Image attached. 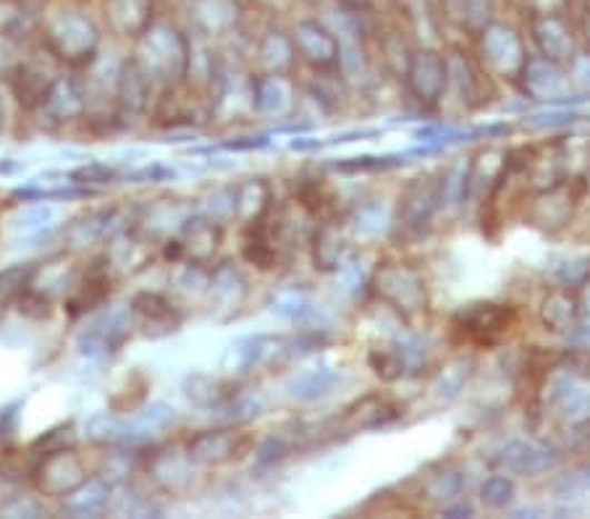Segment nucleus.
I'll return each mask as SVG.
<instances>
[{"label": "nucleus", "instance_id": "obj_47", "mask_svg": "<svg viewBox=\"0 0 590 519\" xmlns=\"http://www.w3.org/2000/svg\"><path fill=\"white\" fill-rule=\"evenodd\" d=\"M268 140H262V137H258V140H254V137H247V140H234V142H226L223 148L226 150H258V148H266Z\"/></svg>", "mask_w": 590, "mask_h": 519}, {"label": "nucleus", "instance_id": "obj_12", "mask_svg": "<svg viewBox=\"0 0 590 519\" xmlns=\"http://www.w3.org/2000/svg\"><path fill=\"white\" fill-rule=\"evenodd\" d=\"M58 77L61 74L48 69L40 58H21V61H17L6 71L13 98H17L19 106L27 108V111H40V108L46 106Z\"/></svg>", "mask_w": 590, "mask_h": 519}, {"label": "nucleus", "instance_id": "obj_32", "mask_svg": "<svg viewBox=\"0 0 590 519\" xmlns=\"http://www.w3.org/2000/svg\"><path fill=\"white\" fill-rule=\"evenodd\" d=\"M38 268L40 266H34V262H13L9 268H0V320L6 318L11 307H17L19 297L32 287Z\"/></svg>", "mask_w": 590, "mask_h": 519}, {"label": "nucleus", "instance_id": "obj_9", "mask_svg": "<svg viewBox=\"0 0 590 519\" xmlns=\"http://www.w3.org/2000/svg\"><path fill=\"white\" fill-rule=\"evenodd\" d=\"M131 318H134L137 333L144 339H166V336L179 333L184 326L187 312L181 310L179 302H173L169 295L160 291H140L129 302Z\"/></svg>", "mask_w": 590, "mask_h": 519}, {"label": "nucleus", "instance_id": "obj_11", "mask_svg": "<svg viewBox=\"0 0 590 519\" xmlns=\"http://www.w3.org/2000/svg\"><path fill=\"white\" fill-rule=\"evenodd\" d=\"M291 42H294L297 58L310 63L316 71H328L339 63L341 40L326 21L320 19H297L289 29Z\"/></svg>", "mask_w": 590, "mask_h": 519}, {"label": "nucleus", "instance_id": "obj_27", "mask_svg": "<svg viewBox=\"0 0 590 519\" xmlns=\"http://www.w3.org/2000/svg\"><path fill=\"white\" fill-rule=\"evenodd\" d=\"M156 84L150 82L148 77L137 69L134 61L127 58L121 69L119 79V92H116V106H119V113L123 116H142L150 111V106L156 102Z\"/></svg>", "mask_w": 590, "mask_h": 519}, {"label": "nucleus", "instance_id": "obj_14", "mask_svg": "<svg viewBox=\"0 0 590 519\" xmlns=\"http://www.w3.org/2000/svg\"><path fill=\"white\" fill-rule=\"evenodd\" d=\"M106 32L116 40H140L156 21V0H103Z\"/></svg>", "mask_w": 590, "mask_h": 519}, {"label": "nucleus", "instance_id": "obj_7", "mask_svg": "<svg viewBox=\"0 0 590 519\" xmlns=\"http://www.w3.org/2000/svg\"><path fill=\"white\" fill-rule=\"evenodd\" d=\"M254 449V438L239 426H221L200 430L187 441V451L197 467H223L239 462Z\"/></svg>", "mask_w": 590, "mask_h": 519}, {"label": "nucleus", "instance_id": "obj_23", "mask_svg": "<svg viewBox=\"0 0 590 519\" xmlns=\"http://www.w3.org/2000/svg\"><path fill=\"white\" fill-rule=\"evenodd\" d=\"M254 61H258L260 74H289L297 61L291 32L281 27H266L254 40Z\"/></svg>", "mask_w": 590, "mask_h": 519}, {"label": "nucleus", "instance_id": "obj_39", "mask_svg": "<svg viewBox=\"0 0 590 519\" xmlns=\"http://www.w3.org/2000/svg\"><path fill=\"white\" fill-rule=\"evenodd\" d=\"M148 389L150 383L144 380L140 372H131V376L123 378V386L119 391H113V397L108 405H111L113 412H134V409H140L144 405V399H148Z\"/></svg>", "mask_w": 590, "mask_h": 519}, {"label": "nucleus", "instance_id": "obj_4", "mask_svg": "<svg viewBox=\"0 0 590 519\" xmlns=\"http://www.w3.org/2000/svg\"><path fill=\"white\" fill-rule=\"evenodd\" d=\"M90 480V465L71 443L40 451L38 462L32 465V486L46 499H71Z\"/></svg>", "mask_w": 590, "mask_h": 519}, {"label": "nucleus", "instance_id": "obj_48", "mask_svg": "<svg viewBox=\"0 0 590 519\" xmlns=\"http://www.w3.org/2000/svg\"><path fill=\"white\" fill-rule=\"evenodd\" d=\"M17 163H13V160H6V158H0V177H6V173H13L17 171Z\"/></svg>", "mask_w": 590, "mask_h": 519}, {"label": "nucleus", "instance_id": "obj_26", "mask_svg": "<svg viewBox=\"0 0 590 519\" xmlns=\"http://www.w3.org/2000/svg\"><path fill=\"white\" fill-rule=\"evenodd\" d=\"M402 415V405L389 397H381V393H368V397L357 399L352 407L347 409L341 422L357 433V430H376L383 426H391L393 420Z\"/></svg>", "mask_w": 590, "mask_h": 519}, {"label": "nucleus", "instance_id": "obj_24", "mask_svg": "<svg viewBox=\"0 0 590 519\" xmlns=\"http://www.w3.org/2000/svg\"><path fill=\"white\" fill-rule=\"evenodd\" d=\"M221 229L223 226L213 223L208 216H189L179 231L184 260L208 268L221 247Z\"/></svg>", "mask_w": 590, "mask_h": 519}, {"label": "nucleus", "instance_id": "obj_50", "mask_svg": "<svg viewBox=\"0 0 590 519\" xmlns=\"http://www.w3.org/2000/svg\"><path fill=\"white\" fill-rule=\"evenodd\" d=\"M586 13H590V0H586Z\"/></svg>", "mask_w": 590, "mask_h": 519}, {"label": "nucleus", "instance_id": "obj_25", "mask_svg": "<svg viewBox=\"0 0 590 519\" xmlns=\"http://www.w3.org/2000/svg\"><path fill=\"white\" fill-rule=\"evenodd\" d=\"M480 40H483V58L488 63H509L520 74L528 56L522 50L520 34L512 27L501 24V21H488L480 29Z\"/></svg>", "mask_w": 590, "mask_h": 519}, {"label": "nucleus", "instance_id": "obj_18", "mask_svg": "<svg viewBox=\"0 0 590 519\" xmlns=\"http://www.w3.org/2000/svg\"><path fill=\"white\" fill-rule=\"evenodd\" d=\"M247 297H250V281H247V276L237 262H221V266L210 268V310L223 312L221 320L237 318L239 310H242L247 302Z\"/></svg>", "mask_w": 590, "mask_h": 519}, {"label": "nucleus", "instance_id": "obj_2", "mask_svg": "<svg viewBox=\"0 0 590 519\" xmlns=\"http://www.w3.org/2000/svg\"><path fill=\"white\" fill-rule=\"evenodd\" d=\"M189 48H192V34L156 19L148 32L134 40V56L129 58L152 84L169 87L187 79Z\"/></svg>", "mask_w": 590, "mask_h": 519}, {"label": "nucleus", "instance_id": "obj_42", "mask_svg": "<svg viewBox=\"0 0 590 519\" xmlns=\"http://www.w3.org/2000/svg\"><path fill=\"white\" fill-rule=\"evenodd\" d=\"M69 179L74 181V184H82V187L92 189V187L113 184V181H119L121 171L116 166H108V163H90V166L77 168V171H71Z\"/></svg>", "mask_w": 590, "mask_h": 519}, {"label": "nucleus", "instance_id": "obj_33", "mask_svg": "<svg viewBox=\"0 0 590 519\" xmlns=\"http://www.w3.org/2000/svg\"><path fill=\"white\" fill-rule=\"evenodd\" d=\"M339 376L333 370L320 368V370H304L300 376H294L287 383V397L294 401H316L326 397L333 389Z\"/></svg>", "mask_w": 590, "mask_h": 519}, {"label": "nucleus", "instance_id": "obj_28", "mask_svg": "<svg viewBox=\"0 0 590 519\" xmlns=\"http://www.w3.org/2000/svg\"><path fill=\"white\" fill-rule=\"evenodd\" d=\"M113 223L116 210H90V213L79 216L63 233V250L84 252L87 247L98 244L106 237H113Z\"/></svg>", "mask_w": 590, "mask_h": 519}, {"label": "nucleus", "instance_id": "obj_38", "mask_svg": "<svg viewBox=\"0 0 590 519\" xmlns=\"http://www.w3.org/2000/svg\"><path fill=\"white\" fill-rule=\"evenodd\" d=\"M179 422V412L166 401H156V405L144 407L134 418V426L140 428V433L152 441V436L169 433V430Z\"/></svg>", "mask_w": 590, "mask_h": 519}, {"label": "nucleus", "instance_id": "obj_15", "mask_svg": "<svg viewBox=\"0 0 590 519\" xmlns=\"http://www.w3.org/2000/svg\"><path fill=\"white\" fill-rule=\"evenodd\" d=\"M404 79L407 84H410L414 98L426 102V106H433V102L441 100L449 82L447 58L433 53V50H414V53L407 58Z\"/></svg>", "mask_w": 590, "mask_h": 519}, {"label": "nucleus", "instance_id": "obj_35", "mask_svg": "<svg viewBox=\"0 0 590 519\" xmlns=\"http://www.w3.org/2000/svg\"><path fill=\"white\" fill-rule=\"evenodd\" d=\"M491 0H441V17L462 29H483L488 24Z\"/></svg>", "mask_w": 590, "mask_h": 519}, {"label": "nucleus", "instance_id": "obj_8", "mask_svg": "<svg viewBox=\"0 0 590 519\" xmlns=\"http://www.w3.org/2000/svg\"><path fill=\"white\" fill-rule=\"evenodd\" d=\"M152 119L160 127L192 129L206 119H213V108H210V98L206 92L187 82H179L163 87V92L152 102Z\"/></svg>", "mask_w": 590, "mask_h": 519}, {"label": "nucleus", "instance_id": "obj_37", "mask_svg": "<svg viewBox=\"0 0 590 519\" xmlns=\"http://www.w3.org/2000/svg\"><path fill=\"white\" fill-rule=\"evenodd\" d=\"M549 455L551 451L538 449V446L533 443H512L509 449H504V455H501V465L514 472L533 475V472L546 470V467H551Z\"/></svg>", "mask_w": 590, "mask_h": 519}, {"label": "nucleus", "instance_id": "obj_20", "mask_svg": "<svg viewBox=\"0 0 590 519\" xmlns=\"http://www.w3.org/2000/svg\"><path fill=\"white\" fill-rule=\"evenodd\" d=\"M181 393L189 405L206 412H218L223 405L239 397V380L234 376H216V372H189L181 383Z\"/></svg>", "mask_w": 590, "mask_h": 519}, {"label": "nucleus", "instance_id": "obj_5", "mask_svg": "<svg viewBox=\"0 0 590 519\" xmlns=\"http://www.w3.org/2000/svg\"><path fill=\"white\" fill-rule=\"evenodd\" d=\"M373 291L389 310L412 320L428 310V289L422 273L410 262H383L376 270Z\"/></svg>", "mask_w": 590, "mask_h": 519}, {"label": "nucleus", "instance_id": "obj_49", "mask_svg": "<svg viewBox=\"0 0 590 519\" xmlns=\"http://www.w3.org/2000/svg\"><path fill=\"white\" fill-rule=\"evenodd\" d=\"M297 3H304V6H310V9H323V6H328V3H333V0H297Z\"/></svg>", "mask_w": 590, "mask_h": 519}, {"label": "nucleus", "instance_id": "obj_40", "mask_svg": "<svg viewBox=\"0 0 590 519\" xmlns=\"http://www.w3.org/2000/svg\"><path fill=\"white\" fill-rule=\"evenodd\" d=\"M206 216L218 226L237 221V187H218L206 197Z\"/></svg>", "mask_w": 590, "mask_h": 519}, {"label": "nucleus", "instance_id": "obj_41", "mask_svg": "<svg viewBox=\"0 0 590 519\" xmlns=\"http://www.w3.org/2000/svg\"><path fill=\"white\" fill-rule=\"evenodd\" d=\"M297 200L316 218H328V213L333 210V197L328 194V189L320 184L318 179H310L300 184V189H297Z\"/></svg>", "mask_w": 590, "mask_h": 519}, {"label": "nucleus", "instance_id": "obj_10", "mask_svg": "<svg viewBox=\"0 0 590 519\" xmlns=\"http://www.w3.org/2000/svg\"><path fill=\"white\" fill-rule=\"evenodd\" d=\"M144 475L158 491L169 493V496H179L187 493L194 482V462L189 457L187 443L184 446H158L152 455L144 457Z\"/></svg>", "mask_w": 590, "mask_h": 519}, {"label": "nucleus", "instance_id": "obj_1", "mask_svg": "<svg viewBox=\"0 0 590 519\" xmlns=\"http://www.w3.org/2000/svg\"><path fill=\"white\" fill-rule=\"evenodd\" d=\"M40 48L56 63L71 69H87L100 53L103 29L90 17L82 3H61L56 9H42Z\"/></svg>", "mask_w": 590, "mask_h": 519}, {"label": "nucleus", "instance_id": "obj_13", "mask_svg": "<svg viewBox=\"0 0 590 519\" xmlns=\"http://www.w3.org/2000/svg\"><path fill=\"white\" fill-rule=\"evenodd\" d=\"M443 197V173H426L412 179L399 197V226L420 231L431 221Z\"/></svg>", "mask_w": 590, "mask_h": 519}, {"label": "nucleus", "instance_id": "obj_19", "mask_svg": "<svg viewBox=\"0 0 590 519\" xmlns=\"http://www.w3.org/2000/svg\"><path fill=\"white\" fill-rule=\"evenodd\" d=\"M572 24L567 13H530V38L541 56L553 63H562L574 58V38Z\"/></svg>", "mask_w": 590, "mask_h": 519}, {"label": "nucleus", "instance_id": "obj_44", "mask_svg": "<svg viewBox=\"0 0 590 519\" xmlns=\"http://www.w3.org/2000/svg\"><path fill=\"white\" fill-rule=\"evenodd\" d=\"M271 310L276 312V316H281V318L297 320V318L308 316L310 302L302 295H297V291H281V295L273 299Z\"/></svg>", "mask_w": 590, "mask_h": 519}, {"label": "nucleus", "instance_id": "obj_36", "mask_svg": "<svg viewBox=\"0 0 590 519\" xmlns=\"http://www.w3.org/2000/svg\"><path fill=\"white\" fill-rule=\"evenodd\" d=\"M344 252V239L339 237L337 226L323 223L312 237V262L318 270H337Z\"/></svg>", "mask_w": 590, "mask_h": 519}, {"label": "nucleus", "instance_id": "obj_3", "mask_svg": "<svg viewBox=\"0 0 590 519\" xmlns=\"http://www.w3.org/2000/svg\"><path fill=\"white\" fill-rule=\"evenodd\" d=\"M520 326V316L512 305L499 302H478L459 310L451 318V336L464 347L476 349H497L509 333Z\"/></svg>", "mask_w": 590, "mask_h": 519}, {"label": "nucleus", "instance_id": "obj_43", "mask_svg": "<svg viewBox=\"0 0 590 519\" xmlns=\"http://www.w3.org/2000/svg\"><path fill=\"white\" fill-rule=\"evenodd\" d=\"M404 160L399 158H373V156H362V158H344L341 163H333V168L341 173H373V171H386V168H397L402 166Z\"/></svg>", "mask_w": 590, "mask_h": 519}, {"label": "nucleus", "instance_id": "obj_17", "mask_svg": "<svg viewBox=\"0 0 590 519\" xmlns=\"http://www.w3.org/2000/svg\"><path fill=\"white\" fill-rule=\"evenodd\" d=\"M111 295H113V268L108 266V260L106 266L92 262V268H87V273L74 283V287H71L69 295H66L63 310L74 320L84 318L90 316V312L103 310Z\"/></svg>", "mask_w": 590, "mask_h": 519}, {"label": "nucleus", "instance_id": "obj_16", "mask_svg": "<svg viewBox=\"0 0 590 519\" xmlns=\"http://www.w3.org/2000/svg\"><path fill=\"white\" fill-rule=\"evenodd\" d=\"M187 19L194 34L202 38H223L234 34L244 21V9L239 0H189Z\"/></svg>", "mask_w": 590, "mask_h": 519}, {"label": "nucleus", "instance_id": "obj_46", "mask_svg": "<svg viewBox=\"0 0 590 519\" xmlns=\"http://www.w3.org/2000/svg\"><path fill=\"white\" fill-rule=\"evenodd\" d=\"M48 221H50V210L40 208L32 210V213L21 216L17 221V229H40V226H48Z\"/></svg>", "mask_w": 590, "mask_h": 519}, {"label": "nucleus", "instance_id": "obj_21", "mask_svg": "<svg viewBox=\"0 0 590 519\" xmlns=\"http://www.w3.org/2000/svg\"><path fill=\"white\" fill-rule=\"evenodd\" d=\"M289 74H258L252 79V113L262 119H287L297 106Z\"/></svg>", "mask_w": 590, "mask_h": 519}, {"label": "nucleus", "instance_id": "obj_22", "mask_svg": "<svg viewBox=\"0 0 590 519\" xmlns=\"http://www.w3.org/2000/svg\"><path fill=\"white\" fill-rule=\"evenodd\" d=\"M40 111L48 116V121L58 123V127L84 121L87 113H90V98H87L82 79L58 77V82L53 84V90H50L46 106Z\"/></svg>", "mask_w": 590, "mask_h": 519}, {"label": "nucleus", "instance_id": "obj_34", "mask_svg": "<svg viewBox=\"0 0 590 519\" xmlns=\"http://www.w3.org/2000/svg\"><path fill=\"white\" fill-rule=\"evenodd\" d=\"M66 501H69L66 503V511H71V515H79V517L103 515V511L108 509V501H111V486L94 475L84 488H79V491Z\"/></svg>", "mask_w": 590, "mask_h": 519}, {"label": "nucleus", "instance_id": "obj_29", "mask_svg": "<svg viewBox=\"0 0 590 519\" xmlns=\"http://www.w3.org/2000/svg\"><path fill=\"white\" fill-rule=\"evenodd\" d=\"M541 320L543 326L553 333H567L578 328L580 320V299L572 287L553 289L541 305Z\"/></svg>", "mask_w": 590, "mask_h": 519}, {"label": "nucleus", "instance_id": "obj_45", "mask_svg": "<svg viewBox=\"0 0 590 519\" xmlns=\"http://www.w3.org/2000/svg\"><path fill=\"white\" fill-rule=\"evenodd\" d=\"M530 13H567L572 0H524Z\"/></svg>", "mask_w": 590, "mask_h": 519}, {"label": "nucleus", "instance_id": "obj_31", "mask_svg": "<svg viewBox=\"0 0 590 519\" xmlns=\"http://www.w3.org/2000/svg\"><path fill=\"white\" fill-rule=\"evenodd\" d=\"M276 204L271 187L262 179H247L244 184H237V221L250 223L266 216Z\"/></svg>", "mask_w": 590, "mask_h": 519}, {"label": "nucleus", "instance_id": "obj_30", "mask_svg": "<svg viewBox=\"0 0 590 519\" xmlns=\"http://www.w3.org/2000/svg\"><path fill=\"white\" fill-rule=\"evenodd\" d=\"M142 462L144 459H140V449H131V446H106V455L100 459L94 475L113 488L127 482L131 475L140 470Z\"/></svg>", "mask_w": 590, "mask_h": 519}, {"label": "nucleus", "instance_id": "obj_6", "mask_svg": "<svg viewBox=\"0 0 590 519\" xmlns=\"http://www.w3.org/2000/svg\"><path fill=\"white\" fill-rule=\"evenodd\" d=\"M137 333L134 318H131L129 305L127 307H103L94 312L82 331L77 333V352L87 360H111L121 355L131 336Z\"/></svg>", "mask_w": 590, "mask_h": 519}]
</instances>
